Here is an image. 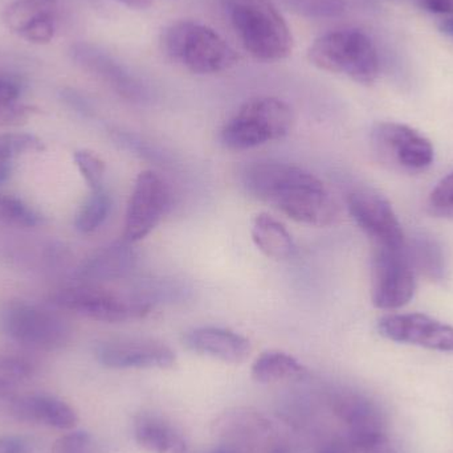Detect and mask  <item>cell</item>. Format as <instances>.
Masks as SVG:
<instances>
[{
  "label": "cell",
  "mask_w": 453,
  "mask_h": 453,
  "mask_svg": "<svg viewBox=\"0 0 453 453\" xmlns=\"http://www.w3.org/2000/svg\"><path fill=\"white\" fill-rule=\"evenodd\" d=\"M245 190L295 222L325 226L338 217L337 204L321 180L303 167L256 162L242 173Z\"/></svg>",
  "instance_id": "1"
},
{
  "label": "cell",
  "mask_w": 453,
  "mask_h": 453,
  "mask_svg": "<svg viewBox=\"0 0 453 453\" xmlns=\"http://www.w3.org/2000/svg\"><path fill=\"white\" fill-rule=\"evenodd\" d=\"M232 27L245 50L261 61H279L292 53L293 37L272 0H225Z\"/></svg>",
  "instance_id": "2"
},
{
  "label": "cell",
  "mask_w": 453,
  "mask_h": 453,
  "mask_svg": "<svg viewBox=\"0 0 453 453\" xmlns=\"http://www.w3.org/2000/svg\"><path fill=\"white\" fill-rule=\"evenodd\" d=\"M166 55L196 74H215L236 64L234 50L211 27L196 21H178L165 31Z\"/></svg>",
  "instance_id": "3"
},
{
  "label": "cell",
  "mask_w": 453,
  "mask_h": 453,
  "mask_svg": "<svg viewBox=\"0 0 453 453\" xmlns=\"http://www.w3.org/2000/svg\"><path fill=\"white\" fill-rule=\"evenodd\" d=\"M308 56L321 71L345 74L359 84H372L380 73L377 48L358 29H342L319 37L309 48Z\"/></svg>",
  "instance_id": "4"
},
{
  "label": "cell",
  "mask_w": 453,
  "mask_h": 453,
  "mask_svg": "<svg viewBox=\"0 0 453 453\" xmlns=\"http://www.w3.org/2000/svg\"><path fill=\"white\" fill-rule=\"evenodd\" d=\"M293 111L276 97L247 101L229 119L220 133V141L229 150H248L282 140L289 134Z\"/></svg>",
  "instance_id": "5"
},
{
  "label": "cell",
  "mask_w": 453,
  "mask_h": 453,
  "mask_svg": "<svg viewBox=\"0 0 453 453\" xmlns=\"http://www.w3.org/2000/svg\"><path fill=\"white\" fill-rule=\"evenodd\" d=\"M50 303L61 311L93 321L119 324L141 319L150 313L151 303L137 295H125L104 285L77 282L50 295Z\"/></svg>",
  "instance_id": "6"
},
{
  "label": "cell",
  "mask_w": 453,
  "mask_h": 453,
  "mask_svg": "<svg viewBox=\"0 0 453 453\" xmlns=\"http://www.w3.org/2000/svg\"><path fill=\"white\" fill-rule=\"evenodd\" d=\"M0 332L23 348L40 351L61 350L72 335L63 317L26 301H11L0 308Z\"/></svg>",
  "instance_id": "7"
},
{
  "label": "cell",
  "mask_w": 453,
  "mask_h": 453,
  "mask_svg": "<svg viewBox=\"0 0 453 453\" xmlns=\"http://www.w3.org/2000/svg\"><path fill=\"white\" fill-rule=\"evenodd\" d=\"M214 433L219 453H288L279 428L256 410H228L215 423Z\"/></svg>",
  "instance_id": "8"
},
{
  "label": "cell",
  "mask_w": 453,
  "mask_h": 453,
  "mask_svg": "<svg viewBox=\"0 0 453 453\" xmlns=\"http://www.w3.org/2000/svg\"><path fill=\"white\" fill-rule=\"evenodd\" d=\"M375 157L394 170L418 174L433 166L435 150L422 133L399 122H380L370 133Z\"/></svg>",
  "instance_id": "9"
},
{
  "label": "cell",
  "mask_w": 453,
  "mask_h": 453,
  "mask_svg": "<svg viewBox=\"0 0 453 453\" xmlns=\"http://www.w3.org/2000/svg\"><path fill=\"white\" fill-rule=\"evenodd\" d=\"M415 269L407 244L403 247H374L372 261V300L375 308L395 311L414 297Z\"/></svg>",
  "instance_id": "10"
},
{
  "label": "cell",
  "mask_w": 453,
  "mask_h": 453,
  "mask_svg": "<svg viewBox=\"0 0 453 453\" xmlns=\"http://www.w3.org/2000/svg\"><path fill=\"white\" fill-rule=\"evenodd\" d=\"M169 190L157 173L146 170L135 180L127 217H125L124 240L135 242L145 239L161 222L169 206Z\"/></svg>",
  "instance_id": "11"
},
{
  "label": "cell",
  "mask_w": 453,
  "mask_h": 453,
  "mask_svg": "<svg viewBox=\"0 0 453 453\" xmlns=\"http://www.w3.org/2000/svg\"><path fill=\"white\" fill-rule=\"evenodd\" d=\"M377 330L386 340L453 354V326L422 313L388 314Z\"/></svg>",
  "instance_id": "12"
},
{
  "label": "cell",
  "mask_w": 453,
  "mask_h": 453,
  "mask_svg": "<svg viewBox=\"0 0 453 453\" xmlns=\"http://www.w3.org/2000/svg\"><path fill=\"white\" fill-rule=\"evenodd\" d=\"M348 210L357 226L374 247H403V229L390 202L370 190H357L348 196Z\"/></svg>",
  "instance_id": "13"
},
{
  "label": "cell",
  "mask_w": 453,
  "mask_h": 453,
  "mask_svg": "<svg viewBox=\"0 0 453 453\" xmlns=\"http://www.w3.org/2000/svg\"><path fill=\"white\" fill-rule=\"evenodd\" d=\"M96 358L108 369H170L174 366V351L156 340L119 338L98 343Z\"/></svg>",
  "instance_id": "14"
},
{
  "label": "cell",
  "mask_w": 453,
  "mask_h": 453,
  "mask_svg": "<svg viewBox=\"0 0 453 453\" xmlns=\"http://www.w3.org/2000/svg\"><path fill=\"white\" fill-rule=\"evenodd\" d=\"M8 403L11 417L19 422L34 423L61 431L73 430L79 423L76 410L63 399L50 394L16 395Z\"/></svg>",
  "instance_id": "15"
},
{
  "label": "cell",
  "mask_w": 453,
  "mask_h": 453,
  "mask_svg": "<svg viewBox=\"0 0 453 453\" xmlns=\"http://www.w3.org/2000/svg\"><path fill=\"white\" fill-rule=\"evenodd\" d=\"M72 56L82 69L103 80L122 97L137 100L142 96L140 81L108 53L92 45L77 44L72 50Z\"/></svg>",
  "instance_id": "16"
},
{
  "label": "cell",
  "mask_w": 453,
  "mask_h": 453,
  "mask_svg": "<svg viewBox=\"0 0 453 453\" xmlns=\"http://www.w3.org/2000/svg\"><path fill=\"white\" fill-rule=\"evenodd\" d=\"M3 23L34 44H48L55 36V18L39 0H16L3 11Z\"/></svg>",
  "instance_id": "17"
},
{
  "label": "cell",
  "mask_w": 453,
  "mask_h": 453,
  "mask_svg": "<svg viewBox=\"0 0 453 453\" xmlns=\"http://www.w3.org/2000/svg\"><path fill=\"white\" fill-rule=\"evenodd\" d=\"M185 342L196 353L232 365L244 362L252 350L244 335L223 327H196L186 334Z\"/></svg>",
  "instance_id": "18"
},
{
  "label": "cell",
  "mask_w": 453,
  "mask_h": 453,
  "mask_svg": "<svg viewBox=\"0 0 453 453\" xmlns=\"http://www.w3.org/2000/svg\"><path fill=\"white\" fill-rule=\"evenodd\" d=\"M129 244L124 240V242H116L97 250L79 269V282L104 285L129 276L137 263L134 250Z\"/></svg>",
  "instance_id": "19"
},
{
  "label": "cell",
  "mask_w": 453,
  "mask_h": 453,
  "mask_svg": "<svg viewBox=\"0 0 453 453\" xmlns=\"http://www.w3.org/2000/svg\"><path fill=\"white\" fill-rule=\"evenodd\" d=\"M332 409L346 426L348 434L386 430L385 417L380 406L369 396L357 391L343 390L334 394Z\"/></svg>",
  "instance_id": "20"
},
{
  "label": "cell",
  "mask_w": 453,
  "mask_h": 453,
  "mask_svg": "<svg viewBox=\"0 0 453 453\" xmlns=\"http://www.w3.org/2000/svg\"><path fill=\"white\" fill-rule=\"evenodd\" d=\"M134 438L138 446L150 453H186L188 449L182 434L158 415H138L134 420Z\"/></svg>",
  "instance_id": "21"
},
{
  "label": "cell",
  "mask_w": 453,
  "mask_h": 453,
  "mask_svg": "<svg viewBox=\"0 0 453 453\" xmlns=\"http://www.w3.org/2000/svg\"><path fill=\"white\" fill-rule=\"evenodd\" d=\"M250 236L256 247L273 260H288L296 253L295 240L285 226L268 214L253 218Z\"/></svg>",
  "instance_id": "22"
},
{
  "label": "cell",
  "mask_w": 453,
  "mask_h": 453,
  "mask_svg": "<svg viewBox=\"0 0 453 453\" xmlns=\"http://www.w3.org/2000/svg\"><path fill=\"white\" fill-rule=\"evenodd\" d=\"M253 380L261 385L300 380L306 375V367L295 357L284 351H265L253 362L250 369Z\"/></svg>",
  "instance_id": "23"
},
{
  "label": "cell",
  "mask_w": 453,
  "mask_h": 453,
  "mask_svg": "<svg viewBox=\"0 0 453 453\" xmlns=\"http://www.w3.org/2000/svg\"><path fill=\"white\" fill-rule=\"evenodd\" d=\"M36 366L27 357L0 353V401L8 402L34 378Z\"/></svg>",
  "instance_id": "24"
},
{
  "label": "cell",
  "mask_w": 453,
  "mask_h": 453,
  "mask_svg": "<svg viewBox=\"0 0 453 453\" xmlns=\"http://www.w3.org/2000/svg\"><path fill=\"white\" fill-rule=\"evenodd\" d=\"M410 260L415 271L427 276L428 279L439 280L443 277L444 257L441 247L428 237H418L411 247L407 245Z\"/></svg>",
  "instance_id": "25"
},
{
  "label": "cell",
  "mask_w": 453,
  "mask_h": 453,
  "mask_svg": "<svg viewBox=\"0 0 453 453\" xmlns=\"http://www.w3.org/2000/svg\"><path fill=\"white\" fill-rule=\"evenodd\" d=\"M111 209V196L104 188L92 191V196L85 201L74 220V226L80 234H93L108 219Z\"/></svg>",
  "instance_id": "26"
},
{
  "label": "cell",
  "mask_w": 453,
  "mask_h": 453,
  "mask_svg": "<svg viewBox=\"0 0 453 453\" xmlns=\"http://www.w3.org/2000/svg\"><path fill=\"white\" fill-rule=\"evenodd\" d=\"M42 217L31 206L11 196H0V225L15 228H36L42 225Z\"/></svg>",
  "instance_id": "27"
},
{
  "label": "cell",
  "mask_w": 453,
  "mask_h": 453,
  "mask_svg": "<svg viewBox=\"0 0 453 453\" xmlns=\"http://www.w3.org/2000/svg\"><path fill=\"white\" fill-rule=\"evenodd\" d=\"M73 159L90 190L97 191L103 188L106 172L105 162L90 150L74 151Z\"/></svg>",
  "instance_id": "28"
},
{
  "label": "cell",
  "mask_w": 453,
  "mask_h": 453,
  "mask_svg": "<svg viewBox=\"0 0 453 453\" xmlns=\"http://www.w3.org/2000/svg\"><path fill=\"white\" fill-rule=\"evenodd\" d=\"M44 149L42 140L28 133H4L0 134V157L15 159L21 154L42 151Z\"/></svg>",
  "instance_id": "29"
},
{
  "label": "cell",
  "mask_w": 453,
  "mask_h": 453,
  "mask_svg": "<svg viewBox=\"0 0 453 453\" xmlns=\"http://www.w3.org/2000/svg\"><path fill=\"white\" fill-rule=\"evenodd\" d=\"M427 209L433 217L453 219V172L431 191Z\"/></svg>",
  "instance_id": "30"
},
{
  "label": "cell",
  "mask_w": 453,
  "mask_h": 453,
  "mask_svg": "<svg viewBox=\"0 0 453 453\" xmlns=\"http://www.w3.org/2000/svg\"><path fill=\"white\" fill-rule=\"evenodd\" d=\"M300 12L319 18H335L345 11L343 0H290Z\"/></svg>",
  "instance_id": "31"
},
{
  "label": "cell",
  "mask_w": 453,
  "mask_h": 453,
  "mask_svg": "<svg viewBox=\"0 0 453 453\" xmlns=\"http://www.w3.org/2000/svg\"><path fill=\"white\" fill-rule=\"evenodd\" d=\"M34 111L32 106L24 105L18 101L0 105V127H18L24 124Z\"/></svg>",
  "instance_id": "32"
},
{
  "label": "cell",
  "mask_w": 453,
  "mask_h": 453,
  "mask_svg": "<svg viewBox=\"0 0 453 453\" xmlns=\"http://www.w3.org/2000/svg\"><path fill=\"white\" fill-rule=\"evenodd\" d=\"M0 453H29L28 441L19 436H0Z\"/></svg>",
  "instance_id": "33"
},
{
  "label": "cell",
  "mask_w": 453,
  "mask_h": 453,
  "mask_svg": "<svg viewBox=\"0 0 453 453\" xmlns=\"http://www.w3.org/2000/svg\"><path fill=\"white\" fill-rule=\"evenodd\" d=\"M20 87L12 80L0 79V105L18 101Z\"/></svg>",
  "instance_id": "34"
},
{
  "label": "cell",
  "mask_w": 453,
  "mask_h": 453,
  "mask_svg": "<svg viewBox=\"0 0 453 453\" xmlns=\"http://www.w3.org/2000/svg\"><path fill=\"white\" fill-rule=\"evenodd\" d=\"M423 10L439 15H453V0H418Z\"/></svg>",
  "instance_id": "35"
},
{
  "label": "cell",
  "mask_w": 453,
  "mask_h": 453,
  "mask_svg": "<svg viewBox=\"0 0 453 453\" xmlns=\"http://www.w3.org/2000/svg\"><path fill=\"white\" fill-rule=\"evenodd\" d=\"M13 161L12 159L3 158L0 157V186L10 178L11 172H12Z\"/></svg>",
  "instance_id": "36"
},
{
  "label": "cell",
  "mask_w": 453,
  "mask_h": 453,
  "mask_svg": "<svg viewBox=\"0 0 453 453\" xmlns=\"http://www.w3.org/2000/svg\"><path fill=\"white\" fill-rule=\"evenodd\" d=\"M116 2L121 3L127 7L134 8V10H146L150 7L153 0H116Z\"/></svg>",
  "instance_id": "37"
},
{
  "label": "cell",
  "mask_w": 453,
  "mask_h": 453,
  "mask_svg": "<svg viewBox=\"0 0 453 453\" xmlns=\"http://www.w3.org/2000/svg\"><path fill=\"white\" fill-rule=\"evenodd\" d=\"M319 453H349L348 449H346L345 444L335 443L329 444V446L324 447Z\"/></svg>",
  "instance_id": "38"
},
{
  "label": "cell",
  "mask_w": 453,
  "mask_h": 453,
  "mask_svg": "<svg viewBox=\"0 0 453 453\" xmlns=\"http://www.w3.org/2000/svg\"><path fill=\"white\" fill-rule=\"evenodd\" d=\"M439 28H441V31L443 32V34L453 37V16H451V18L444 19Z\"/></svg>",
  "instance_id": "39"
},
{
  "label": "cell",
  "mask_w": 453,
  "mask_h": 453,
  "mask_svg": "<svg viewBox=\"0 0 453 453\" xmlns=\"http://www.w3.org/2000/svg\"><path fill=\"white\" fill-rule=\"evenodd\" d=\"M212 453H219V452H218V451H215V449H214V452H212Z\"/></svg>",
  "instance_id": "40"
}]
</instances>
